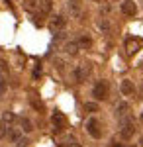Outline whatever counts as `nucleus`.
I'll return each instance as SVG.
<instances>
[{"mask_svg":"<svg viewBox=\"0 0 143 147\" xmlns=\"http://www.w3.org/2000/svg\"><path fill=\"white\" fill-rule=\"evenodd\" d=\"M120 124H121V129H120L121 137H123V139H132L133 134H135V125H133V120L130 118V114L121 116V118H120Z\"/></svg>","mask_w":143,"mask_h":147,"instance_id":"nucleus-1","label":"nucleus"},{"mask_svg":"<svg viewBox=\"0 0 143 147\" xmlns=\"http://www.w3.org/2000/svg\"><path fill=\"white\" fill-rule=\"evenodd\" d=\"M108 94H110V84H108V80H98V82L94 84V88H92L94 100H106Z\"/></svg>","mask_w":143,"mask_h":147,"instance_id":"nucleus-2","label":"nucleus"},{"mask_svg":"<svg viewBox=\"0 0 143 147\" xmlns=\"http://www.w3.org/2000/svg\"><path fill=\"white\" fill-rule=\"evenodd\" d=\"M88 75H90V65H88V63H82V65H78V67L73 71V77H75L77 82H84Z\"/></svg>","mask_w":143,"mask_h":147,"instance_id":"nucleus-3","label":"nucleus"},{"mask_svg":"<svg viewBox=\"0 0 143 147\" xmlns=\"http://www.w3.org/2000/svg\"><path fill=\"white\" fill-rule=\"evenodd\" d=\"M86 131L90 134V136L94 137V139H100L102 137V129H100V122L96 120V118H90L86 122Z\"/></svg>","mask_w":143,"mask_h":147,"instance_id":"nucleus-4","label":"nucleus"},{"mask_svg":"<svg viewBox=\"0 0 143 147\" xmlns=\"http://www.w3.org/2000/svg\"><path fill=\"white\" fill-rule=\"evenodd\" d=\"M65 26H67V18L61 16V14H57L49 20V30L51 32H61V30H65Z\"/></svg>","mask_w":143,"mask_h":147,"instance_id":"nucleus-5","label":"nucleus"},{"mask_svg":"<svg viewBox=\"0 0 143 147\" xmlns=\"http://www.w3.org/2000/svg\"><path fill=\"white\" fill-rule=\"evenodd\" d=\"M51 124L55 125V129L59 131V129H63L67 125V116L63 112H53V116H51Z\"/></svg>","mask_w":143,"mask_h":147,"instance_id":"nucleus-6","label":"nucleus"},{"mask_svg":"<svg viewBox=\"0 0 143 147\" xmlns=\"http://www.w3.org/2000/svg\"><path fill=\"white\" fill-rule=\"evenodd\" d=\"M121 12H123L125 16L133 18V16L137 14V6H135V2H133V0H123V2H121Z\"/></svg>","mask_w":143,"mask_h":147,"instance_id":"nucleus-7","label":"nucleus"},{"mask_svg":"<svg viewBox=\"0 0 143 147\" xmlns=\"http://www.w3.org/2000/svg\"><path fill=\"white\" fill-rule=\"evenodd\" d=\"M141 49V41L139 39H133V37H130V39H125V51L130 53V55H133V53H137Z\"/></svg>","mask_w":143,"mask_h":147,"instance_id":"nucleus-8","label":"nucleus"},{"mask_svg":"<svg viewBox=\"0 0 143 147\" xmlns=\"http://www.w3.org/2000/svg\"><path fill=\"white\" fill-rule=\"evenodd\" d=\"M67 8L71 12V16H80V12H82V2H80V0H69V2H67Z\"/></svg>","mask_w":143,"mask_h":147,"instance_id":"nucleus-9","label":"nucleus"},{"mask_svg":"<svg viewBox=\"0 0 143 147\" xmlns=\"http://www.w3.org/2000/svg\"><path fill=\"white\" fill-rule=\"evenodd\" d=\"M120 90L123 96H132L133 92H135V86H133V82L130 79H123L121 80V84H120Z\"/></svg>","mask_w":143,"mask_h":147,"instance_id":"nucleus-10","label":"nucleus"},{"mask_svg":"<svg viewBox=\"0 0 143 147\" xmlns=\"http://www.w3.org/2000/svg\"><path fill=\"white\" fill-rule=\"evenodd\" d=\"M20 129H22L24 134H32L33 131V124L30 118H20Z\"/></svg>","mask_w":143,"mask_h":147,"instance_id":"nucleus-11","label":"nucleus"},{"mask_svg":"<svg viewBox=\"0 0 143 147\" xmlns=\"http://www.w3.org/2000/svg\"><path fill=\"white\" fill-rule=\"evenodd\" d=\"M78 49H80V47H78L77 41H67V43H65V53H67V55H71V57L77 55Z\"/></svg>","mask_w":143,"mask_h":147,"instance_id":"nucleus-12","label":"nucleus"},{"mask_svg":"<svg viewBox=\"0 0 143 147\" xmlns=\"http://www.w3.org/2000/svg\"><path fill=\"white\" fill-rule=\"evenodd\" d=\"M37 8L41 10V14H49L53 8V0H37Z\"/></svg>","mask_w":143,"mask_h":147,"instance_id":"nucleus-13","label":"nucleus"},{"mask_svg":"<svg viewBox=\"0 0 143 147\" xmlns=\"http://www.w3.org/2000/svg\"><path fill=\"white\" fill-rule=\"evenodd\" d=\"M77 43H78V47H80V49H88V47L92 45V39H90L88 35H80Z\"/></svg>","mask_w":143,"mask_h":147,"instance_id":"nucleus-14","label":"nucleus"},{"mask_svg":"<svg viewBox=\"0 0 143 147\" xmlns=\"http://www.w3.org/2000/svg\"><path fill=\"white\" fill-rule=\"evenodd\" d=\"M116 114H118V116H125V114H130V106H127V104H125V102H120V104H118V106H116Z\"/></svg>","mask_w":143,"mask_h":147,"instance_id":"nucleus-15","label":"nucleus"},{"mask_svg":"<svg viewBox=\"0 0 143 147\" xmlns=\"http://www.w3.org/2000/svg\"><path fill=\"white\" fill-rule=\"evenodd\" d=\"M22 4H24V8H26L28 12H33V10H37V0H24Z\"/></svg>","mask_w":143,"mask_h":147,"instance_id":"nucleus-16","label":"nucleus"},{"mask_svg":"<svg viewBox=\"0 0 143 147\" xmlns=\"http://www.w3.org/2000/svg\"><path fill=\"white\" fill-rule=\"evenodd\" d=\"M8 134H10V139L12 141H18L20 136H22V129H18V127H10V129H6Z\"/></svg>","mask_w":143,"mask_h":147,"instance_id":"nucleus-17","label":"nucleus"},{"mask_svg":"<svg viewBox=\"0 0 143 147\" xmlns=\"http://www.w3.org/2000/svg\"><path fill=\"white\" fill-rule=\"evenodd\" d=\"M14 120H16V116H14L12 112H8V110L2 114V122H4V124H12Z\"/></svg>","mask_w":143,"mask_h":147,"instance_id":"nucleus-18","label":"nucleus"},{"mask_svg":"<svg viewBox=\"0 0 143 147\" xmlns=\"http://www.w3.org/2000/svg\"><path fill=\"white\" fill-rule=\"evenodd\" d=\"M98 28L102 30V32H104V34H106V32L110 30V22H108L106 18H102V20H98Z\"/></svg>","mask_w":143,"mask_h":147,"instance_id":"nucleus-19","label":"nucleus"},{"mask_svg":"<svg viewBox=\"0 0 143 147\" xmlns=\"http://www.w3.org/2000/svg\"><path fill=\"white\" fill-rule=\"evenodd\" d=\"M6 90H8V82H6V79L0 75V96H4Z\"/></svg>","mask_w":143,"mask_h":147,"instance_id":"nucleus-20","label":"nucleus"},{"mask_svg":"<svg viewBox=\"0 0 143 147\" xmlns=\"http://www.w3.org/2000/svg\"><path fill=\"white\" fill-rule=\"evenodd\" d=\"M30 102H32V106L35 108V110H43V102H41V100H37L35 96H32V98H30Z\"/></svg>","mask_w":143,"mask_h":147,"instance_id":"nucleus-21","label":"nucleus"},{"mask_svg":"<svg viewBox=\"0 0 143 147\" xmlns=\"http://www.w3.org/2000/svg\"><path fill=\"white\" fill-rule=\"evenodd\" d=\"M84 110L86 112H98V104L96 102H86L84 104Z\"/></svg>","mask_w":143,"mask_h":147,"instance_id":"nucleus-22","label":"nucleus"},{"mask_svg":"<svg viewBox=\"0 0 143 147\" xmlns=\"http://www.w3.org/2000/svg\"><path fill=\"white\" fill-rule=\"evenodd\" d=\"M8 71H10L8 63H6L4 59H0V75H8Z\"/></svg>","mask_w":143,"mask_h":147,"instance_id":"nucleus-23","label":"nucleus"},{"mask_svg":"<svg viewBox=\"0 0 143 147\" xmlns=\"http://www.w3.org/2000/svg\"><path fill=\"white\" fill-rule=\"evenodd\" d=\"M6 129H8V127H6V124H4V122H2V118H0V139H2V137H6Z\"/></svg>","mask_w":143,"mask_h":147,"instance_id":"nucleus-24","label":"nucleus"},{"mask_svg":"<svg viewBox=\"0 0 143 147\" xmlns=\"http://www.w3.org/2000/svg\"><path fill=\"white\" fill-rule=\"evenodd\" d=\"M63 147H80V145H78L77 141H73V139H71V141H69V143H65Z\"/></svg>","mask_w":143,"mask_h":147,"instance_id":"nucleus-25","label":"nucleus"},{"mask_svg":"<svg viewBox=\"0 0 143 147\" xmlns=\"http://www.w3.org/2000/svg\"><path fill=\"white\" fill-rule=\"evenodd\" d=\"M39 75H41V67L37 65V67L33 69V77H39Z\"/></svg>","mask_w":143,"mask_h":147,"instance_id":"nucleus-26","label":"nucleus"},{"mask_svg":"<svg viewBox=\"0 0 143 147\" xmlns=\"http://www.w3.org/2000/svg\"><path fill=\"white\" fill-rule=\"evenodd\" d=\"M139 120H141V122H143V112H141V116H139Z\"/></svg>","mask_w":143,"mask_h":147,"instance_id":"nucleus-27","label":"nucleus"},{"mask_svg":"<svg viewBox=\"0 0 143 147\" xmlns=\"http://www.w3.org/2000/svg\"><path fill=\"white\" fill-rule=\"evenodd\" d=\"M92 2H102V0H92Z\"/></svg>","mask_w":143,"mask_h":147,"instance_id":"nucleus-28","label":"nucleus"},{"mask_svg":"<svg viewBox=\"0 0 143 147\" xmlns=\"http://www.w3.org/2000/svg\"><path fill=\"white\" fill-rule=\"evenodd\" d=\"M141 98H143V88H141Z\"/></svg>","mask_w":143,"mask_h":147,"instance_id":"nucleus-29","label":"nucleus"},{"mask_svg":"<svg viewBox=\"0 0 143 147\" xmlns=\"http://www.w3.org/2000/svg\"><path fill=\"white\" fill-rule=\"evenodd\" d=\"M141 147H143V139H141Z\"/></svg>","mask_w":143,"mask_h":147,"instance_id":"nucleus-30","label":"nucleus"},{"mask_svg":"<svg viewBox=\"0 0 143 147\" xmlns=\"http://www.w3.org/2000/svg\"><path fill=\"white\" fill-rule=\"evenodd\" d=\"M114 2H118V0H114Z\"/></svg>","mask_w":143,"mask_h":147,"instance_id":"nucleus-31","label":"nucleus"}]
</instances>
